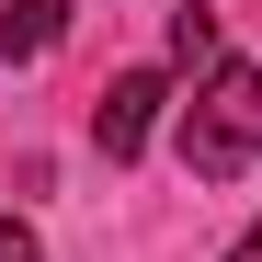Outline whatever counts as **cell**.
<instances>
[{"mask_svg":"<svg viewBox=\"0 0 262 262\" xmlns=\"http://www.w3.org/2000/svg\"><path fill=\"white\" fill-rule=\"evenodd\" d=\"M171 69H194V92L228 69V34H216V12H171Z\"/></svg>","mask_w":262,"mask_h":262,"instance_id":"277c9868","label":"cell"},{"mask_svg":"<svg viewBox=\"0 0 262 262\" xmlns=\"http://www.w3.org/2000/svg\"><path fill=\"white\" fill-rule=\"evenodd\" d=\"M160 103H171V80H160V69H125L114 92L92 103V148H103V160H137L148 125H160Z\"/></svg>","mask_w":262,"mask_h":262,"instance_id":"7a4b0ae2","label":"cell"},{"mask_svg":"<svg viewBox=\"0 0 262 262\" xmlns=\"http://www.w3.org/2000/svg\"><path fill=\"white\" fill-rule=\"evenodd\" d=\"M183 160H194V183H239L262 160V69H216L183 103Z\"/></svg>","mask_w":262,"mask_h":262,"instance_id":"6da1fadb","label":"cell"},{"mask_svg":"<svg viewBox=\"0 0 262 262\" xmlns=\"http://www.w3.org/2000/svg\"><path fill=\"white\" fill-rule=\"evenodd\" d=\"M228 262H262V216H251V228H239V239H228Z\"/></svg>","mask_w":262,"mask_h":262,"instance_id":"8992f818","label":"cell"},{"mask_svg":"<svg viewBox=\"0 0 262 262\" xmlns=\"http://www.w3.org/2000/svg\"><path fill=\"white\" fill-rule=\"evenodd\" d=\"M0 262H46V251H34V228H23V216H0Z\"/></svg>","mask_w":262,"mask_h":262,"instance_id":"5b68a950","label":"cell"},{"mask_svg":"<svg viewBox=\"0 0 262 262\" xmlns=\"http://www.w3.org/2000/svg\"><path fill=\"white\" fill-rule=\"evenodd\" d=\"M57 34H69V0H0V69L57 57Z\"/></svg>","mask_w":262,"mask_h":262,"instance_id":"3957f363","label":"cell"}]
</instances>
